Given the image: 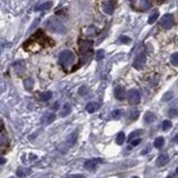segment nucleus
Wrapping results in <instances>:
<instances>
[{"label":"nucleus","mask_w":178,"mask_h":178,"mask_svg":"<svg viewBox=\"0 0 178 178\" xmlns=\"http://www.w3.org/2000/svg\"><path fill=\"white\" fill-rule=\"evenodd\" d=\"M176 174H178V168H177V169H176Z\"/></svg>","instance_id":"nucleus-37"},{"label":"nucleus","mask_w":178,"mask_h":178,"mask_svg":"<svg viewBox=\"0 0 178 178\" xmlns=\"http://www.w3.org/2000/svg\"><path fill=\"white\" fill-rule=\"evenodd\" d=\"M50 7H51V2H46L41 5V6H38L36 7V10H46V9H49Z\"/></svg>","instance_id":"nucleus-22"},{"label":"nucleus","mask_w":178,"mask_h":178,"mask_svg":"<svg viewBox=\"0 0 178 178\" xmlns=\"http://www.w3.org/2000/svg\"><path fill=\"white\" fill-rule=\"evenodd\" d=\"M132 178H138V177H137V176H135V177H132Z\"/></svg>","instance_id":"nucleus-38"},{"label":"nucleus","mask_w":178,"mask_h":178,"mask_svg":"<svg viewBox=\"0 0 178 178\" xmlns=\"http://www.w3.org/2000/svg\"><path fill=\"white\" fill-rule=\"evenodd\" d=\"M169 161V157L168 155H166V154H163V155H160L156 160V165L157 167H163V166L167 165Z\"/></svg>","instance_id":"nucleus-9"},{"label":"nucleus","mask_w":178,"mask_h":178,"mask_svg":"<svg viewBox=\"0 0 178 178\" xmlns=\"http://www.w3.org/2000/svg\"><path fill=\"white\" fill-rule=\"evenodd\" d=\"M5 163H6V158H3V157H0V165H3Z\"/></svg>","instance_id":"nucleus-34"},{"label":"nucleus","mask_w":178,"mask_h":178,"mask_svg":"<svg viewBox=\"0 0 178 178\" xmlns=\"http://www.w3.org/2000/svg\"><path fill=\"white\" fill-rule=\"evenodd\" d=\"M77 130L76 132H74L72 134H70V136L67 138V144L68 146H74L75 144H76V140H77Z\"/></svg>","instance_id":"nucleus-13"},{"label":"nucleus","mask_w":178,"mask_h":178,"mask_svg":"<svg viewBox=\"0 0 178 178\" xmlns=\"http://www.w3.org/2000/svg\"><path fill=\"white\" fill-rule=\"evenodd\" d=\"M174 141H176V143H178V135L176 136L175 138H174Z\"/></svg>","instance_id":"nucleus-36"},{"label":"nucleus","mask_w":178,"mask_h":178,"mask_svg":"<svg viewBox=\"0 0 178 178\" xmlns=\"http://www.w3.org/2000/svg\"><path fill=\"white\" fill-rule=\"evenodd\" d=\"M140 134H141V130H136V132H132V134H130V135H129V137H128L129 141H130V140H132V139L135 138L136 136H137V135H140Z\"/></svg>","instance_id":"nucleus-28"},{"label":"nucleus","mask_w":178,"mask_h":178,"mask_svg":"<svg viewBox=\"0 0 178 178\" xmlns=\"http://www.w3.org/2000/svg\"><path fill=\"white\" fill-rule=\"evenodd\" d=\"M7 143H8L7 136L6 135H0V146H6Z\"/></svg>","instance_id":"nucleus-27"},{"label":"nucleus","mask_w":178,"mask_h":178,"mask_svg":"<svg viewBox=\"0 0 178 178\" xmlns=\"http://www.w3.org/2000/svg\"><path fill=\"white\" fill-rule=\"evenodd\" d=\"M24 86L27 90H31L32 87H34V80L31 79V78H27V79L24 81Z\"/></svg>","instance_id":"nucleus-16"},{"label":"nucleus","mask_w":178,"mask_h":178,"mask_svg":"<svg viewBox=\"0 0 178 178\" xmlns=\"http://www.w3.org/2000/svg\"><path fill=\"white\" fill-rule=\"evenodd\" d=\"M172 96H174V94H172V91H170V92H166L165 95L163 96L161 100H163V102H167V100H169V99L172 98Z\"/></svg>","instance_id":"nucleus-24"},{"label":"nucleus","mask_w":178,"mask_h":178,"mask_svg":"<svg viewBox=\"0 0 178 178\" xmlns=\"http://www.w3.org/2000/svg\"><path fill=\"white\" fill-rule=\"evenodd\" d=\"M51 96H52L51 91H45L43 95H41V97H40V100H41V102H48V100H50Z\"/></svg>","instance_id":"nucleus-18"},{"label":"nucleus","mask_w":178,"mask_h":178,"mask_svg":"<svg viewBox=\"0 0 178 178\" xmlns=\"http://www.w3.org/2000/svg\"><path fill=\"white\" fill-rule=\"evenodd\" d=\"M167 178H172V177H167Z\"/></svg>","instance_id":"nucleus-40"},{"label":"nucleus","mask_w":178,"mask_h":178,"mask_svg":"<svg viewBox=\"0 0 178 178\" xmlns=\"http://www.w3.org/2000/svg\"><path fill=\"white\" fill-rule=\"evenodd\" d=\"M158 16H159V13L155 10L150 16H149V19H148V24H154V22L156 21L157 18H158Z\"/></svg>","instance_id":"nucleus-19"},{"label":"nucleus","mask_w":178,"mask_h":178,"mask_svg":"<svg viewBox=\"0 0 178 178\" xmlns=\"http://www.w3.org/2000/svg\"><path fill=\"white\" fill-rule=\"evenodd\" d=\"M2 129H3V123H2V120L0 119V132H1Z\"/></svg>","instance_id":"nucleus-35"},{"label":"nucleus","mask_w":178,"mask_h":178,"mask_svg":"<svg viewBox=\"0 0 178 178\" xmlns=\"http://www.w3.org/2000/svg\"><path fill=\"white\" fill-rule=\"evenodd\" d=\"M120 41L124 43H130V38L126 37V36H121V37H120Z\"/></svg>","instance_id":"nucleus-30"},{"label":"nucleus","mask_w":178,"mask_h":178,"mask_svg":"<svg viewBox=\"0 0 178 178\" xmlns=\"http://www.w3.org/2000/svg\"><path fill=\"white\" fill-rule=\"evenodd\" d=\"M115 97H116L118 100H123V99H125V97H126V90H125V88L121 86L117 87L116 89H115Z\"/></svg>","instance_id":"nucleus-8"},{"label":"nucleus","mask_w":178,"mask_h":178,"mask_svg":"<svg viewBox=\"0 0 178 178\" xmlns=\"http://www.w3.org/2000/svg\"><path fill=\"white\" fill-rule=\"evenodd\" d=\"M128 100L132 105L139 104V102H140V94H139L138 90H136V89L130 90L128 94Z\"/></svg>","instance_id":"nucleus-4"},{"label":"nucleus","mask_w":178,"mask_h":178,"mask_svg":"<svg viewBox=\"0 0 178 178\" xmlns=\"http://www.w3.org/2000/svg\"><path fill=\"white\" fill-rule=\"evenodd\" d=\"M170 62H172L174 66H178V52L174 54V55L170 57Z\"/></svg>","instance_id":"nucleus-23"},{"label":"nucleus","mask_w":178,"mask_h":178,"mask_svg":"<svg viewBox=\"0 0 178 178\" xmlns=\"http://www.w3.org/2000/svg\"><path fill=\"white\" fill-rule=\"evenodd\" d=\"M169 116L170 117H175V116H177L178 115V110L177 109H175V108H172V109H170V110H169Z\"/></svg>","instance_id":"nucleus-29"},{"label":"nucleus","mask_w":178,"mask_h":178,"mask_svg":"<svg viewBox=\"0 0 178 178\" xmlns=\"http://www.w3.org/2000/svg\"><path fill=\"white\" fill-rule=\"evenodd\" d=\"M67 178H86V177H85L83 175H79V174H78V175H70V176H68Z\"/></svg>","instance_id":"nucleus-33"},{"label":"nucleus","mask_w":178,"mask_h":178,"mask_svg":"<svg viewBox=\"0 0 178 178\" xmlns=\"http://www.w3.org/2000/svg\"><path fill=\"white\" fill-rule=\"evenodd\" d=\"M75 60H76V57H75L74 52L70 50H64L59 54V64L64 68L70 67L71 65H74Z\"/></svg>","instance_id":"nucleus-1"},{"label":"nucleus","mask_w":178,"mask_h":178,"mask_svg":"<svg viewBox=\"0 0 178 178\" xmlns=\"http://www.w3.org/2000/svg\"><path fill=\"white\" fill-rule=\"evenodd\" d=\"M99 107H100V105L98 104V102H89V104H87L86 106V110L88 111V113H95V111H97L99 109Z\"/></svg>","instance_id":"nucleus-11"},{"label":"nucleus","mask_w":178,"mask_h":178,"mask_svg":"<svg viewBox=\"0 0 178 178\" xmlns=\"http://www.w3.org/2000/svg\"><path fill=\"white\" fill-rule=\"evenodd\" d=\"M102 159H99V158H97V159L87 160L86 163H85V168L90 170V172H92V170H95V169L97 168V165H98V164H102Z\"/></svg>","instance_id":"nucleus-7"},{"label":"nucleus","mask_w":178,"mask_h":178,"mask_svg":"<svg viewBox=\"0 0 178 178\" xmlns=\"http://www.w3.org/2000/svg\"><path fill=\"white\" fill-rule=\"evenodd\" d=\"M172 126V124L170 120H164L163 121V125H161V127H163V130H168V129H170Z\"/></svg>","instance_id":"nucleus-21"},{"label":"nucleus","mask_w":178,"mask_h":178,"mask_svg":"<svg viewBox=\"0 0 178 178\" xmlns=\"http://www.w3.org/2000/svg\"><path fill=\"white\" fill-rule=\"evenodd\" d=\"M115 10V1L114 0H106L102 5V11L107 15H113Z\"/></svg>","instance_id":"nucleus-5"},{"label":"nucleus","mask_w":178,"mask_h":178,"mask_svg":"<svg viewBox=\"0 0 178 178\" xmlns=\"http://www.w3.org/2000/svg\"><path fill=\"white\" fill-rule=\"evenodd\" d=\"M46 117H47V119H46V124H50V123H52L54 120L56 119V116L54 114H47L46 115Z\"/></svg>","instance_id":"nucleus-25"},{"label":"nucleus","mask_w":178,"mask_h":178,"mask_svg":"<svg viewBox=\"0 0 178 178\" xmlns=\"http://www.w3.org/2000/svg\"><path fill=\"white\" fill-rule=\"evenodd\" d=\"M71 113V106L69 104H65L64 107L59 111V117H66Z\"/></svg>","instance_id":"nucleus-12"},{"label":"nucleus","mask_w":178,"mask_h":178,"mask_svg":"<svg viewBox=\"0 0 178 178\" xmlns=\"http://www.w3.org/2000/svg\"><path fill=\"white\" fill-rule=\"evenodd\" d=\"M155 119H156V117H155L154 114H151V113H147V114L145 115V121L146 123H153Z\"/></svg>","instance_id":"nucleus-20"},{"label":"nucleus","mask_w":178,"mask_h":178,"mask_svg":"<svg viewBox=\"0 0 178 178\" xmlns=\"http://www.w3.org/2000/svg\"><path fill=\"white\" fill-rule=\"evenodd\" d=\"M46 26L48 27V29H50L51 31H55V32H60V34H62L66 30L64 25L59 21L58 19H49L47 21Z\"/></svg>","instance_id":"nucleus-2"},{"label":"nucleus","mask_w":178,"mask_h":178,"mask_svg":"<svg viewBox=\"0 0 178 178\" xmlns=\"http://www.w3.org/2000/svg\"><path fill=\"white\" fill-rule=\"evenodd\" d=\"M13 69H15L16 74L21 75L26 69V64L25 61H17L13 64Z\"/></svg>","instance_id":"nucleus-10"},{"label":"nucleus","mask_w":178,"mask_h":178,"mask_svg":"<svg viewBox=\"0 0 178 178\" xmlns=\"http://www.w3.org/2000/svg\"><path fill=\"white\" fill-rule=\"evenodd\" d=\"M130 1H135V0H130Z\"/></svg>","instance_id":"nucleus-39"},{"label":"nucleus","mask_w":178,"mask_h":178,"mask_svg":"<svg viewBox=\"0 0 178 178\" xmlns=\"http://www.w3.org/2000/svg\"><path fill=\"white\" fill-rule=\"evenodd\" d=\"M164 144H165V139L163 137H158V138H156L155 141H154V146L156 148H158V149H160V148L163 147Z\"/></svg>","instance_id":"nucleus-14"},{"label":"nucleus","mask_w":178,"mask_h":178,"mask_svg":"<svg viewBox=\"0 0 178 178\" xmlns=\"http://www.w3.org/2000/svg\"><path fill=\"white\" fill-rule=\"evenodd\" d=\"M125 139H126L125 134H124V132H119L116 137V144L117 145H123L124 143H125Z\"/></svg>","instance_id":"nucleus-17"},{"label":"nucleus","mask_w":178,"mask_h":178,"mask_svg":"<svg viewBox=\"0 0 178 178\" xmlns=\"http://www.w3.org/2000/svg\"><path fill=\"white\" fill-rule=\"evenodd\" d=\"M113 118H115V119H118L119 118V116H120V111L119 110H115V111H113Z\"/></svg>","instance_id":"nucleus-31"},{"label":"nucleus","mask_w":178,"mask_h":178,"mask_svg":"<svg viewBox=\"0 0 178 178\" xmlns=\"http://www.w3.org/2000/svg\"><path fill=\"white\" fill-rule=\"evenodd\" d=\"M145 62H146V56H145V54H139L135 58L134 62H132V66L136 69H141V68L144 67Z\"/></svg>","instance_id":"nucleus-6"},{"label":"nucleus","mask_w":178,"mask_h":178,"mask_svg":"<svg viewBox=\"0 0 178 178\" xmlns=\"http://www.w3.org/2000/svg\"><path fill=\"white\" fill-rule=\"evenodd\" d=\"M174 24H175V19H174V16L170 15V13L164 15L161 20H160V25L163 26L165 29H170L174 26Z\"/></svg>","instance_id":"nucleus-3"},{"label":"nucleus","mask_w":178,"mask_h":178,"mask_svg":"<svg viewBox=\"0 0 178 178\" xmlns=\"http://www.w3.org/2000/svg\"><path fill=\"white\" fill-rule=\"evenodd\" d=\"M140 8L143 10H148L151 8V2L149 0H141L140 1Z\"/></svg>","instance_id":"nucleus-15"},{"label":"nucleus","mask_w":178,"mask_h":178,"mask_svg":"<svg viewBox=\"0 0 178 178\" xmlns=\"http://www.w3.org/2000/svg\"><path fill=\"white\" fill-rule=\"evenodd\" d=\"M140 141H141V139H135V140H132V146H134V147H135V146H137V145H139L140 144Z\"/></svg>","instance_id":"nucleus-32"},{"label":"nucleus","mask_w":178,"mask_h":178,"mask_svg":"<svg viewBox=\"0 0 178 178\" xmlns=\"http://www.w3.org/2000/svg\"><path fill=\"white\" fill-rule=\"evenodd\" d=\"M105 56V51L102 49H99L98 51H97V54H96V59L97 60H102V58H104Z\"/></svg>","instance_id":"nucleus-26"}]
</instances>
